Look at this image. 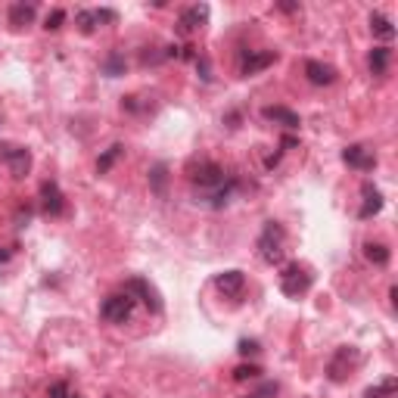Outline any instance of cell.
Returning a JSON list of instances; mask_svg holds the SVG:
<instances>
[{"label":"cell","instance_id":"28","mask_svg":"<svg viewBox=\"0 0 398 398\" xmlns=\"http://www.w3.org/2000/svg\"><path fill=\"white\" fill-rule=\"evenodd\" d=\"M237 352H240V355H259L262 349H259V342H255V339H240Z\"/></svg>","mask_w":398,"mask_h":398},{"label":"cell","instance_id":"3","mask_svg":"<svg viewBox=\"0 0 398 398\" xmlns=\"http://www.w3.org/2000/svg\"><path fill=\"white\" fill-rule=\"evenodd\" d=\"M283 246H286V230H283V224L268 221V224L262 228V233H259V243H255V249H259V255H262V262L280 264V262H283Z\"/></svg>","mask_w":398,"mask_h":398},{"label":"cell","instance_id":"6","mask_svg":"<svg viewBox=\"0 0 398 398\" xmlns=\"http://www.w3.org/2000/svg\"><path fill=\"white\" fill-rule=\"evenodd\" d=\"M0 162L10 168L13 177H25L31 171V153L25 150V146H19V144H6V140H0Z\"/></svg>","mask_w":398,"mask_h":398},{"label":"cell","instance_id":"9","mask_svg":"<svg viewBox=\"0 0 398 398\" xmlns=\"http://www.w3.org/2000/svg\"><path fill=\"white\" fill-rule=\"evenodd\" d=\"M342 162H346L349 168H355V171H373L377 168V156H373V150L370 146H364V144L346 146V150H342Z\"/></svg>","mask_w":398,"mask_h":398},{"label":"cell","instance_id":"10","mask_svg":"<svg viewBox=\"0 0 398 398\" xmlns=\"http://www.w3.org/2000/svg\"><path fill=\"white\" fill-rule=\"evenodd\" d=\"M274 62H277V50H249V53H243V59H240V72L259 75L268 66H274Z\"/></svg>","mask_w":398,"mask_h":398},{"label":"cell","instance_id":"24","mask_svg":"<svg viewBox=\"0 0 398 398\" xmlns=\"http://www.w3.org/2000/svg\"><path fill=\"white\" fill-rule=\"evenodd\" d=\"M103 72H106L109 78L124 75V57H122L119 50H115V53H109V57H106V62H103Z\"/></svg>","mask_w":398,"mask_h":398},{"label":"cell","instance_id":"11","mask_svg":"<svg viewBox=\"0 0 398 398\" xmlns=\"http://www.w3.org/2000/svg\"><path fill=\"white\" fill-rule=\"evenodd\" d=\"M41 206H44V215H50V218H59L62 212H66V197H62L57 181L41 184Z\"/></svg>","mask_w":398,"mask_h":398},{"label":"cell","instance_id":"2","mask_svg":"<svg viewBox=\"0 0 398 398\" xmlns=\"http://www.w3.org/2000/svg\"><path fill=\"white\" fill-rule=\"evenodd\" d=\"M311 283H315V274H311V268L302 262H290L280 271V293L290 295V299H302V295L311 290Z\"/></svg>","mask_w":398,"mask_h":398},{"label":"cell","instance_id":"29","mask_svg":"<svg viewBox=\"0 0 398 398\" xmlns=\"http://www.w3.org/2000/svg\"><path fill=\"white\" fill-rule=\"evenodd\" d=\"M274 392H277V383H268V386H262L259 392H252L249 398H268V395H274Z\"/></svg>","mask_w":398,"mask_h":398},{"label":"cell","instance_id":"18","mask_svg":"<svg viewBox=\"0 0 398 398\" xmlns=\"http://www.w3.org/2000/svg\"><path fill=\"white\" fill-rule=\"evenodd\" d=\"M370 31L380 37V41H392L395 37V25H392V19L383 13H370Z\"/></svg>","mask_w":398,"mask_h":398},{"label":"cell","instance_id":"4","mask_svg":"<svg viewBox=\"0 0 398 398\" xmlns=\"http://www.w3.org/2000/svg\"><path fill=\"white\" fill-rule=\"evenodd\" d=\"M358 364H361V355H358V349L342 346V349H336L333 361L327 364V377H330L333 383H342V380L352 377V370H358Z\"/></svg>","mask_w":398,"mask_h":398},{"label":"cell","instance_id":"25","mask_svg":"<svg viewBox=\"0 0 398 398\" xmlns=\"http://www.w3.org/2000/svg\"><path fill=\"white\" fill-rule=\"evenodd\" d=\"M262 377V368L259 364H240L237 370H233V380L237 383H246V380H259Z\"/></svg>","mask_w":398,"mask_h":398},{"label":"cell","instance_id":"7","mask_svg":"<svg viewBox=\"0 0 398 398\" xmlns=\"http://www.w3.org/2000/svg\"><path fill=\"white\" fill-rule=\"evenodd\" d=\"M134 315V299L124 293H115V295H106L103 305H100V317L109 324H124L128 317Z\"/></svg>","mask_w":398,"mask_h":398},{"label":"cell","instance_id":"5","mask_svg":"<svg viewBox=\"0 0 398 398\" xmlns=\"http://www.w3.org/2000/svg\"><path fill=\"white\" fill-rule=\"evenodd\" d=\"M124 295H131V299H140L146 308L153 311V315H159L162 311V295H159V290L150 283V280H144V277H131V280H124V290H122Z\"/></svg>","mask_w":398,"mask_h":398},{"label":"cell","instance_id":"12","mask_svg":"<svg viewBox=\"0 0 398 398\" xmlns=\"http://www.w3.org/2000/svg\"><path fill=\"white\" fill-rule=\"evenodd\" d=\"M215 286L218 290H221L224 295H228V299H240V295H243V290H246V274L243 271H224V274H218L215 277Z\"/></svg>","mask_w":398,"mask_h":398},{"label":"cell","instance_id":"31","mask_svg":"<svg viewBox=\"0 0 398 398\" xmlns=\"http://www.w3.org/2000/svg\"><path fill=\"white\" fill-rule=\"evenodd\" d=\"M10 259H13V249H0V264L10 262Z\"/></svg>","mask_w":398,"mask_h":398},{"label":"cell","instance_id":"17","mask_svg":"<svg viewBox=\"0 0 398 398\" xmlns=\"http://www.w3.org/2000/svg\"><path fill=\"white\" fill-rule=\"evenodd\" d=\"M35 4H13L10 10H6V16H10V25L13 28H25L35 22Z\"/></svg>","mask_w":398,"mask_h":398},{"label":"cell","instance_id":"23","mask_svg":"<svg viewBox=\"0 0 398 398\" xmlns=\"http://www.w3.org/2000/svg\"><path fill=\"white\" fill-rule=\"evenodd\" d=\"M122 153H124V146H122V144H112V146H109V150L97 159V171H100V175H106V171L115 165V159H119Z\"/></svg>","mask_w":398,"mask_h":398},{"label":"cell","instance_id":"13","mask_svg":"<svg viewBox=\"0 0 398 398\" xmlns=\"http://www.w3.org/2000/svg\"><path fill=\"white\" fill-rule=\"evenodd\" d=\"M209 4H193L187 6V10L181 13V19H177V25H181V31H187V35H193V31H199L202 25L209 22Z\"/></svg>","mask_w":398,"mask_h":398},{"label":"cell","instance_id":"30","mask_svg":"<svg viewBox=\"0 0 398 398\" xmlns=\"http://www.w3.org/2000/svg\"><path fill=\"white\" fill-rule=\"evenodd\" d=\"M197 66H199L202 81H212V75H209V59H206V57H199V59H197Z\"/></svg>","mask_w":398,"mask_h":398},{"label":"cell","instance_id":"27","mask_svg":"<svg viewBox=\"0 0 398 398\" xmlns=\"http://www.w3.org/2000/svg\"><path fill=\"white\" fill-rule=\"evenodd\" d=\"M62 22H66V10H53L50 16H47V31H57V28H62Z\"/></svg>","mask_w":398,"mask_h":398},{"label":"cell","instance_id":"8","mask_svg":"<svg viewBox=\"0 0 398 398\" xmlns=\"http://www.w3.org/2000/svg\"><path fill=\"white\" fill-rule=\"evenodd\" d=\"M115 19H119V13H115V10H78L75 13V25L81 28L84 35L97 31L100 25H112Z\"/></svg>","mask_w":398,"mask_h":398},{"label":"cell","instance_id":"22","mask_svg":"<svg viewBox=\"0 0 398 398\" xmlns=\"http://www.w3.org/2000/svg\"><path fill=\"white\" fill-rule=\"evenodd\" d=\"M150 181H153L156 197H165V181H168V165H165V162L153 165V171H150Z\"/></svg>","mask_w":398,"mask_h":398},{"label":"cell","instance_id":"20","mask_svg":"<svg viewBox=\"0 0 398 398\" xmlns=\"http://www.w3.org/2000/svg\"><path fill=\"white\" fill-rule=\"evenodd\" d=\"M364 255H368V262H373L377 268H386L389 264V249H386V243H364Z\"/></svg>","mask_w":398,"mask_h":398},{"label":"cell","instance_id":"19","mask_svg":"<svg viewBox=\"0 0 398 398\" xmlns=\"http://www.w3.org/2000/svg\"><path fill=\"white\" fill-rule=\"evenodd\" d=\"M389 59H392V50L389 47H373L370 50V72L373 75H386V69H389Z\"/></svg>","mask_w":398,"mask_h":398},{"label":"cell","instance_id":"14","mask_svg":"<svg viewBox=\"0 0 398 398\" xmlns=\"http://www.w3.org/2000/svg\"><path fill=\"white\" fill-rule=\"evenodd\" d=\"M336 69L330 66V62H321V59H308L305 62V78L311 84H317V88H327V84L336 81Z\"/></svg>","mask_w":398,"mask_h":398},{"label":"cell","instance_id":"21","mask_svg":"<svg viewBox=\"0 0 398 398\" xmlns=\"http://www.w3.org/2000/svg\"><path fill=\"white\" fill-rule=\"evenodd\" d=\"M395 386H398V380H395V377H386L383 383L364 389V398H392V395H395Z\"/></svg>","mask_w":398,"mask_h":398},{"label":"cell","instance_id":"15","mask_svg":"<svg viewBox=\"0 0 398 398\" xmlns=\"http://www.w3.org/2000/svg\"><path fill=\"white\" fill-rule=\"evenodd\" d=\"M262 115L268 122H274V124H280V128H290V131H295L299 128V115L293 112V109H286V106H264L262 109Z\"/></svg>","mask_w":398,"mask_h":398},{"label":"cell","instance_id":"1","mask_svg":"<svg viewBox=\"0 0 398 398\" xmlns=\"http://www.w3.org/2000/svg\"><path fill=\"white\" fill-rule=\"evenodd\" d=\"M190 181L197 187V202H202L209 209H224L240 187L237 175L224 171L215 162H199V168L190 171Z\"/></svg>","mask_w":398,"mask_h":398},{"label":"cell","instance_id":"26","mask_svg":"<svg viewBox=\"0 0 398 398\" xmlns=\"http://www.w3.org/2000/svg\"><path fill=\"white\" fill-rule=\"evenodd\" d=\"M47 398H78V395L72 392V389H69L66 380H57V383L47 389Z\"/></svg>","mask_w":398,"mask_h":398},{"label":"cell","instance_id":"16","mask_svg":"<svg viewBox=\"0 0 398 398\" xmlns=\"http://www.w3.org/2000/svg\"><path fill=\"white\" fill-rule=\"evenodd\" d=\"M361 197H364V206H361V212H358V218L380 215V209H383V193H380L373 184H364L361 187Z\"/></svg>","mask_w":398,"mask_h":398}]
</instances>
